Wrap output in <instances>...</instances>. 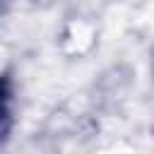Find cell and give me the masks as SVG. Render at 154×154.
I'll list each match as a JSON object with an SVG mask.
<instances>
[{"label":"cell","mask_w":154,"mask_h":154,"mask_svg":"<svg viewBox=\"0 0 154 154\" xmlns=\"http://www.w3.org/2000/svg\"><path fill=\"white\" fill-rule=\"evenodd\" d=\"M10 128V94L5 89V84L0 82V142L5 140Z\"/></svg>","instance_id":"cell-1"}]
</instances>
